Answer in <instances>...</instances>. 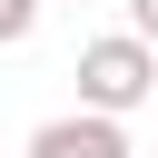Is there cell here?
I'll return each instance as SVG.
<instances>
[{
	"label": "cell",
	"instance_id": "obj_1",
	"mask_svg": "<svg viewBox=\"0 0 158 158\" xmlns=\"http://www.w3.org/2000/svg\"><path fill=\"white\" fill-rule=\"evenodd\" d=\"M138 99H158V49H148L138 30L89 40V49H79V109H89V118H128Z\"/></svg>",
	"mask_w": 158,
	"mask_h": 158
},
{
	"label": "cell",
	"instance_id": "obj_2",
	"mask_svg": "<svg viewBox=\"0 0 158 158\" xmlns=\"http://www.w3.org/2000/svg\"><path fill=\"white\" fill-rule=\"evenodd\" d=\"M20 158H128V128H118V118H89V109H69V118H40Z\"/></svg>",
	"mask_w": 158,
	"mask_h": 158
},
{
	"label": "cell",
	"instance_id": "obj_3",
	"mask_svg": "<svg viewBox=\"0 0 158 158\" xmlns=\"http://www.w3.org/2000/svg\"><path fill=\"white\" fill-rule=\"evenodd\" d=\"M30 30H40V0H0V49H20Z\"/></svg>",
	"mask_w": 158,
	"mask_h": 158
},
{
	"label": "cell",
	"instance_id": "obj_4",
	"mask_svg": "<svg viewBox=\"0 0 158 158\" xmlns=\"http://www.w3.org/2000/svg\"><path fill=\"white\" fill-rule=\"evenodd\" d=\"M128 30H138V40L158 49V0H128Z\"/></svg>",
	"mask_w": 158,
	"mask_h": 158
}]
</instances>
